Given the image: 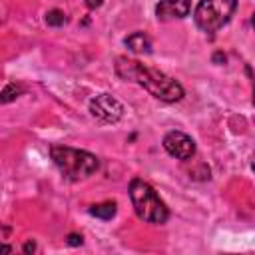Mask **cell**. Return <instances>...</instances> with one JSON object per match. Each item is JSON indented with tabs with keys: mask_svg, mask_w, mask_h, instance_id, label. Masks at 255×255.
I'll return each instance as SVG.
<instances>
[{
	"mask_svg": "<svg viewBox=\"0 0 255 255\" xmlns=\"http://www.w3.org/2000/svg\"><path fill=\"white\" fill-rule=\"evenodd\" d=\"M116 74L124 80V82H133L139 84L141 88H145L153 98L161 100V102H179L183 98V88L177 80H173L171 76L163 74L157 68H149L137 60H129L120 56L116 60Z\"/></svg>",
	"mask_w": 255,
	"mask_h": 255,
	"instance_id": "6da1fadb",
	"label": "cell"
},
{
	"mask_svg": "<svg viewBox=\"0 0 255 255\" xmlns=\"http://www.w3.org/2000/svg\"><path fill=\"white\" fill-rule=\"evenodd\" d=\"M50 157L54 165L60 169V173L70 181L88 179L100 167V159L94 153L86 149H76L70 145H52Z\"/></svg>",
	"mask_w": 255,
	"mask_h": 255,
	"instance_id": "7a4b0ae2",
	"label": "cell"
},
{
	"mask_svg": "<svg viewBox=\"0 0 255 255\" xmlns=\"http://www.w3.org/2000/svg\"><path fill=\"white\" fill-rule=\"evenodd\" d=\"M129 199H131L135 215L141 221L153 223V225H161L167 221L169 209L165 207V203L161 201L157 191L141 177H133L129 181Z\"/></svg>",
	"mask_w": 255,
	"mask_h": 255,
	"instance_id": "3957f363",
	"label": "cell"
},
{
	"mask_svg": "<svg viewBox=\"0 0 255 255\" xmlns=\"http://www.w3.org/2000/svg\"><path fill=\"white\" fill-rule=\"evenodd\" d=\"M237 8V0H199L193 10L195 26L205 34H215L223 28Z\"/></svg>",
	"mask_w": 255,
	"mask_h": 255,
	"instance_id": "277c9868",
	"label": "cell"
},
{
	"mask_svg": "<svg viewBox=\"0 0 255 255\" xmlns=\"http://www.w3.org/2000/svg\"><path fill=\"white\" fill-rule=\"evenodd\" d=\"M90 114L106 124H116L124 116V106L120 100H116L112 94H98L88 104Z\"/></svg>",
	"mask_w": 255,
	"mask_h": 255,
	"instance_id": "5b68a950",
	"label": "cell"
},
{
	"mask_svg": "<svg viewBox=\"0 0 255 255\" xmlns=\"http://www.w3.org/2000/svg\"><path fill=\"white\" fill-rule=\"evenodd\" d=\"M163 149L175 159H191L195 155V141L183 131H167L163 137Z\"/></svg>",
	"mask_w": 255,
	"mask_h": 255,
	"instance_id": "8992f818",
	"label": "cell"
},
{
	"mask_svg": "<svg viewBox=\"0 0 255 255\" xmlns=\"http://www.w3.org/2000/svg\"><path fill=\"white\" fill-rule=\"evenodd\" d=\"M191 10V0H159L155 4V16L161 22L167 20H181L189 14Z\"/></svg>",
	"mask_w": 255,
	"mask_h": 255,
	"instance_id": "52a82bcc",
	"label": "cell"
},
{
	"mask_svg": "<svg viewBox=\"0 0 255 255\" xmlns=\"http://www.w3.org/2000/svg\"><path fill=\"white\" fill-rule=\"evenodd\" d=\"M124 44L133 52V54H151V40L147 38V34L143 32H133L129 34Z\"/></svg>",
	"mask_w": 255,
	"mask_h": 255,
	"instance_id": "ba28073f",
	"label": "cell"
},
{
	"mask_svg": "<svg viewBox=\"0 0 255 255\" xmlns=\"http://www.w3.org/2000/svg\"><path fill=\"white\" fill-rule=\"evenodd\" d=\"M116 211H118L116 201H102V203H96V205L90 207V215L100 217V219H106V221L112 219L116 215Z\"/></svg>",
	"mask_w": 255,
	"mask_h": 255,
	"instance_id": "9c48e42d",
	"label": "cell"
},
{
	"mask_svg": "<svg viewBox=\"0 0 255 255\" xmlns=\"http://www.w3.org/2000/svg\"><path fill=\"white\" fill-rule=\"evenodd\" d=\"M44 20H46L48 26H52V28H60V26H64L66 16H64L62 10L54 8V10H48V12H46V18H44Z\"/></svg>",
	"mask_w": 255,
	"mask_h": 255,
	"instance_id": "30bf717a",
	"label": "cell"
},
{
	"mask_svg": "<svg viewBox=\"0 0 255 255\" xmlns=\"http://www.w3.org/2000/svg\"><path fill=\"white\" fill-rule=\"evenodd\" d=\"M24 92V88L22 86H18V84H8L4 90H2V104H8V102H12V100H16L20 94Z\"/></svg>",
	"mask_w": 255,
	"mask_h": 255,
	"instance_id": "8fae6325",
	"label": "cell"
},
{
	"mask_svg": "<svg viewBox=\"0 0 255 255\" xmlns=\"http://www.w3.org/2000/svg\"><path fill=\"white\" fill-rule=\"evenodd\" d=\"M68 245H72V247L82 245V235H78V233H70V235H68Z\"/></svg>",
	"mask_w": 255,
	"mask_h": 255,
	"instance_id": "7c38bea8",
	"label": "cell"
},
{
	"mask_svg": "<svg viewBox=\"0 0 255 255\" xmlns=\"http://www.w3.org/2000/svg\"><path fill=\"white\" fill-rule=\"evenodd\" d=\"M22 251H24L26 255H30V253H34V251H36V243H34L32 239H30V241H26V243H24V247H22Z\"/></svg>",
	"mask_w": 255,
	"mask_h": 255,
	"instance_id": "4fadbf2b",
	"label": "cell"
},
{
	"mask_svg": "<svg viewBox=\"0 0 255 255\" xmlns=\"http://www.w3.org/2000/svg\"><path fill=\"white\" fill-rule=\"evenodd\" d=\"M102 2H104V0H86V6H88L90 10H94V8H100Z\"/></svg>",
	"mask_w": 255,
	"mask_h": 255,
	"instance_id": "5bb4252c",
	"label": "cell"
},
{
	"mask_svg": "<svg viewBox=\"0 0 255 255\" xmlns=\"http://www.w3.org/2000/svg\"><path fill=\"white\" fill-rule=\"evenodd\" d=\"M213 62H215V64H219V62H225V56H223L221 52H217V54L213 56Z\"/></svg>",
	"mask_w": 255,
	"mask_h": 255,
	"instance_id": "9a60e30c",
	"label": "cell"
},
{
	"mask_svg": "<svg viewBox=\"0 0 255 255\" xmlns=\"http://www.w3.org/2000/svg\"><path fill=\"white\" fill-rule=\"evenodd\" d=\"M251 24H253V28H255V14L251 16Z\"/></svg>",
	"mask_w": 255,
	"mask_h": 255,
	"instance_id": "2e32d148",
	"label": "cell"
},
{
	"mask_svg": "<svg viewBox=\"0 0 255 255\" xmlns=\"http://www.w3.org/2000/svg\"><path fill=\"white\" fill-rule=\"evenodd\" d=\"M253 104H255V88H253Z\"/></svg>",
	"mask_w": 255,
	"mask_h": 255,
	"instance_id": "e0dca14e",
	"label": "cell"
},
{
	"mask_svg": "<svg viewBox=\"0 0 255 255\" xmlns=\"http://www.w3.org/2000/svg\"><path fill=\"white\" fill-rule=\"evenodd\" d=\"M251 169H253V171H255V161H253V163H251Z\"/></svg>",
	"mask_w": 255,
	"mask_h": 255,
	"instance_id": "ac0fdd59",
	"label": "cell"
}]
</instances>
